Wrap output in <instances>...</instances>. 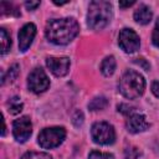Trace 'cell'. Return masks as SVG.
Segmentation results:
<instances>
[{
  "instance_id": "6da1fadb",
  "label": "cell",
  "mask_w": 159,
  "mask_h": 159,
  "mask_svg": "<svg viewBox=\"0 0 159 159\" xmlns=\"http://www.w3.org/2000/svg\"><path fill=\"white\" fill-rule=\"evenodd\" d=\"M80 31V25L73 17L55 19L47 22L46 25V37L50 42L63 46L70 43Z\"/></svg>"
},
{
  "instance_id": "7a4b0ae2",
  "label": "cell",
  "mask_w": 159,
  "mask_h": 159,
  "mask_svg": "<svg viewBox=\"0 0 159 159\" xmlns=\"http://www.w3.org/2000/svg\"><path fill=\"white\" fill-rule=\"evenodd\" d=\"M112 15V5L109 1H91L87 14V24L92 30H102L111 22Z\"/></svg>"
},
{
  "instance_id": "3957f363",
  "label": "cell",
  "mask_w": 159,
  "mask_h": 159,
  "mask_svg": "<svg viewBox=\"0 0 159 159\" xmlns=\"http://www.w3.org/2000/svg\"><path fill=\"white\" fill-rule=\"evenodd\" d=\"M145 80L137 71H127L119 81V92L128 99H135L143 94Z\"/></svg>"
},
{
  "instance_id": "277c9868",
  "label": "cell",
  "mask_w": 159,
  "mask_h": 159,
  "mask_svg": "<svg viewBox=\"0 0 159 159\" xmlns=\"http://www.w3.org/2000/svg\"><path fill=\"white\" fill-rule=\"evenodd\" d=\"M66 138V130L63 127H50L43 128L37 138L40 147L45 149H51L58 147Z\"/></svg>"
},
{
  "instance_id": "5b68a950",
  "label": "cell",
  "mask_w": 159,
  "mask_h": 159,
  "mask_svg": "<svg viewBox=\"0 0 159 159\" xmlns=\"http://www.w3.org/2000/svg\"><path fill=\"white\" fill-rule=\"evenodd\" d=\"M91 135L94 143L108 145L116 140L114 128L107 122H97L91 128Z\"/></svg>"
},
{
  "instance_id": "8992f818",
  "label": "cell",
  "mask_w": 159,
  "mask_h": 159,
  "mask_svg": "<svg viewBox=\"0 0 159 159\" xmlns=\"http://www.w3.org/2000/svg\"><path fill=\"white\" fill-rule=\"evenodd\" d=\"M27 86L31 92L39 94L45 92L50 87V80L42 68L36 67L30 72L27 77Z\"/></svg>"
},
{
  "instance_id": "52a82bcc",
  "label": "cell",
  "mask_w": 159,
  "mask_h": 159,
  "mask_svg": "<svg viewBox=\"0 0 159 159\" xmlns=\"http://www.w3.org/2000/svg\"><path fill=\"white\" fill-rule=\"evenodd\" d=\"M118 43H119V47L124 52L133 53V52H135L139 48L140 40H139V36L137 35V32L134 30H132V29H123L119 32Z\"/></svg>"
},
{
  "instance_id": "ba28073f",
  "label": "cell",
  "mask_w": 159,
  "mask_h": 159,
  "mask_svg": "<svg viewBox=\"0 0 159 159\" xmlns=\"http://www.w3.org/2000/svg\"><path fill=\"white\" fill-rule=\"evenodd\" d=\"M32 133V124L27 116L20 117L12 123V134L19 143L26 142Z\"/></svg>"
},
{
  "instance_id": "9c48e42d",
  "label": "cell",
  "mask_w": 159,
  "mask_h": 159,
  "mask_svg": "<svg viewBox=\"0 0 159 159\" xmlns=\"http://www.w3.org/2000/svg\"><path fill=\"white\" fill-rule=\"evenodd\" d=\"M46 65L56 77H63L68 73L70 58L68 57H47Z\"/></svg>"
},
{
  "instance_id": "30bf717a",
  "label": "cell",
  "mask_w": 159,
  "mask_h": 159,
  "mask_svg": "<svg viewBox=\"0 0 159 159\" xmlns=\"http://www.w3.org/2000/svg\"><path fill=\"white\" fill-rule=\"evenodd\" d=\"M19 48L20 51L25 52L32 43L35 36H36V26L31 22L25 24L20 31H19Z\"/></svg>"
},
{
  "instance_id": "8fae6325",
  "label": "cell",
  "mask_w": 159,
  "mask_h": 159,
  "mask_svg": "<svg viewBox=\"0 0 159 159\" xmlns=\"http://www.w3.org/2000/svg\"><path fill=\"white\" fill-rule=\"evenodd\" d=\"M127 129L128 132L130 133H140V132H144L149 128V123L147 120V118L142 114H138V113H133L132 116L128 117L127 119Z\"/></svg>"
},
{
  "instance_id": "7c38bea8",
  "label": "cell",
  "mask_w": 159,
  "mask_h": 159,
  "mask_svg": "<svg viewBox=\"0 0 159 159\" xmlns=\"http://www.w3.org/2000/svg\"><path fill=\"white\" fill-rule=\"evenodd\" d=\"M152 17H153V12L147 5H139V7L134 11V20L140 25L149 24Z\"/></svg>"
},
{
  "instance_id": "4fadbf2b",
  "label": "cell",
  "mask_w": 159,
  "mask_h": 159,
  "mask_svg": "<svg viewBox=\"0 0 159 159\" xmlns=\"http://www.w3.org/2000/svg\"><path fill=\"white\" fill-rule=\"evenodd\" d=\"M116 70V60L113 56H108L106 57L102 63H101V72L104 75V76H112L113 72Z\"/></svg>"
},
{
  "instance_id": "5bb4252c",
  "label": "cell",
  "mask_w": 159,
  "mask_h": 159,
  "mask_svg": "<svg viewBox=\"0 0 159 159\" xmlns=\"http://www.w3.org/2000/svg\"><path fill=\"white\" fill-rule=\"evenodd\" d=\"M6 106H7V111H9L11 114H19V113L22 111V107H24V104H22V102L20 101L19 97H12V98H10V99L7 101V103H6Z\"/></svg>"
},
{
  "instance_id": "9a60e30c",
  "label": "cell",
  "mask_w": 159,
  "mask_h": 159,
  "mask_svg": "<svg viewBox=\"0 0 159 159\" xmlns=\"http://www.w3.org/2000/svg\"><path fill=\"white\" fill-rule=\"evenodd\" d=\"M0 36H1V55H5L6 52H9L11 47V37L4 27L0 29Z\"/></svg>"
},
{
  "instance_id": "2e32d148",
  "label": "cell",
  "mask_w": 159,
  "mask_h": 159,
  "mask_svg": "<svg viewBox=\"0 0 159 159\" xmlns=\"http://www.w3.org/2000/svg\"><path fill=\"white\" fill-rule=\"evenodd\" d=\"M107 104H108V101L106 97H96L89 102L88 108L91 111H101V109H104Z\"/></svg>"
},
{
  "instance_id": "e0dca14e",
  "label": "cell",
  "mask_w": 159,
  "mask_h": 159,
  "mask_svg": "<svg viewBox=\"0 0 159 159\" xmlns=\"http://www.w3.org/2000/svg\"><path fill=\"white\" fill-rule=\"evenodd\" d=\"M21 159H52V157L43 152H27L21 157Z\"/></svg>"
},
{
  "instance_id": "ac0fdd59",
  "label": "cell",
  "mask_w": 159,
  "mask_h": 159,
  "mask_svg": "<svg viewBox=\"0 0 159 159\" xmlns=\"http://www.w3.org/2000/svg\"><path fill=\"white\" fill-rule=\"evenodd\" d=\"M17 75H19V65H16V63H15V65H12V66L9 68L6 77H2L1 83L4 84V83L6 82V80H7V81H14V80L17 77Z\"/></svg>"
},
{
  "instance_id": "d6986e66",
  "label": "cell",
  "mask_w": 159,
  "mask_h": 159,
  "mask_svg": "<svg viewBox=\"0 0 159 159\" xmlns=\"http://www.w3.org/2000/svg\"><path fill=\"white\" fill-rule=\"evenodd\" d=\"M88 159H114V157L109 153H103L98 150H92L88 155Z\"/></svg>"
},
{
  "instance_id": "ffe728a7",
  "label": "cell",
  "mask_w": 159,
  "mask_h": 159,
  "mask_svg": "<svg viewBox=\"0 0 159 159\" xmlns=\"http://www.w3.org/2000/svg\"><path fill=\"white\" fill-rule=\"evenodd\" d=\"M140 155V152L135 148V147H129L124 150V157L125 159H138V157Z\"/></svg>"
},
{
  "instance_id": "44dd1931",
  "label": "cell",
  "mask_w": 159,
  "mask_h": 159,
  "mask_svg": "<svg viewBox=\"0 0 159 159\" xmlns=\"http://www.w3.org/2000/svg\"><path fill=\"white\" fill-rule=\"evenodd\" d=\"M152 41L154 43L155 47L159 48V19L154 26V30H153V35H152Z\"/></svg>"
},
{
  "instance_id": "7402d4cb",
  "label": "cell",
  "mask_w": 159,
  "mask_h": 159,
  "mask_svg": "<svg viewBox=\"0 0 159 159\" xmlns=\"http://www.w3.org/2000/svg\"><path fill=\"white\" fill-rule=\"evenodd\" d=\"M118 112H120V113H123V114H125V116H132L133 112H134V108H133V107H129L128 104L122 103V104L118 106Z\"/></svg>"
},
{
  "instance_id": "603a6c76",
  "label": "cell",
  "mask_w": 159,
  "mask_h": 159,
  "mask_svg": "<svg viewBox=\"0 0 159 159\" xmlns=\"http://www.w3.org/2000/svg\"><path fill=\"white\" fill-rule=\"evenodd\" d=\"M39 5H40V1H27V2H25V6H26L27 10H35Z\"/></svg>"
},
{
  "instance_id": "cb8c5ba5",
  "label": "cell",
  "mask_w": 159,
  "mask_h": 159,
  "mask_svg": "<svg viewBox=\"0 0 159 159\" xmlns=\"http://www.w3.org/2000/svg\"><path fill=\"white\" fill-rule=\"evenodd\" d=\"M152 92L154 93L155 97L159 98V81H154L152 83Z\"/></svg>"
},
{
  "instance_id": "d4e9b609",
  "label": "cell",
  "mask_w": 159,
  "mask_h": 159,
  "mask_svg": "<svg viewBox=\"0 0 159 159\" xmlns=\"http://www.w3.org/2000/svg\"><path fill=\"white\" fill-rule=\"evenodd\" d=\"M134 2H135V1H127V2L120 1V2H119V6H120V7H128V6H132Z\"/></svg>"
}]
</instances>
